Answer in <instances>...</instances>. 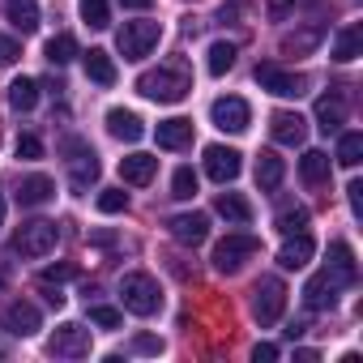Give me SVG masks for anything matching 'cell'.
<instances>
[{"instance_id":"cell-36","label":"cell","mask_w":363,"mask_h":363,"mask_svg":"<svg viewBox=\"0 0 363 363\" xmlns=\"http://www.w3.org/2000/svg\"><path fill=\"white\" fill-rule=\"evenodd\" d=\"M128 210V193L124 189H103L99 193V214H124Z\"/></svg>"},{"instance_id":"cell-10","label":"cell","mask_w":363,"mask_h":363,"mask_svg":"<svg viewBox=\"0 0 363 363\" xmlns=\"http://www.w3.org/2000/svg\"><path fill=\"white\" fill-rule=\"evenodd\" d=\"M0 325H5L13 337H30V333H39V329H43V316H39V308H35V303L13 299L5 312H0Z\"/></svg>"},{"instance_id":"cell-22","label":"cell","mask_w":363,"mask_h":363,"mask_svg":"<svg viewBox=\"0 0 363 363\" xmlns=\"http://www.w3.org/2000/svg\"><path fill=\"white\" fill-rule=\"evenodd\" d=\"M52 197H56V184H52L48 175H26L22 189H18V201L22 206H48Z\"/></svg>"},{"instance_id":"cell-11","label":"cell","mask_w":363,"mask_h":363,"mask_svg":"<svg viewBox=\"0 0 363 363\" xmlns=\"http://www.w3.org/2000/svg\"><path fill=\"white\" fill-rule=\"evenodd\" d=\"M240 154L235 150H227V145H206V175L210 179H218V184H231V179L240 175Z\"/></svg>"},{"instance_id":"cell-14","label":"cell","mask_w":363,"mask_h":363,"mask_svg":"<svg viewBox=\"0 0 363 363\" xmlns=\"http://www.w3.org/2000/svg\"><path fill=\"white\" fill-rule=\"evenodd\" d=\"M167 227H171V235H175L179 244H189V248L206 244V235H210V218H206V214H197V210H193V214H175Z\"/></svg>"},{"instance_id":"cell-13","label":"cell","mask_w":363,"mask_h":363,"mask_svg":"<svg viewBox=\"0 0 363 363\" xmlns=\"http://www.w3.org/2000/svg\"><path fill=\"white\" fill-rule=\"evenodd\" d=\"M337 291H342V282H337L329 269H320V274L303 286V303H308L312 312H325V308H333V303H337Z\"/></svg>"},{"instance_id":"cell-23","label":"cell","mask_w":363,"mask_h":363,"mask_svg":"<svg viewBox=\"0 0 363 363\" xmlns=\"http://www.w3.org/2000/svg\"><path fill=\"white\" fill-rule=\"evenodd\" d=\"M5 18L22 35H35L39 30V5H35V0H5Z\"/></svg>"},{"instance_id":"cell-45","label":"cell","mask_w":363,"mask_h":363,"mask_svg":"<svg viewBox=\"0 0 363 363\" xmlns=\"http://www.w3.org/2000/svg\"><path fill=\"white\" fill-rule=\"evenodd\" d=\"M269 9H274V18H282L291 9V0H269Z\"/></svg>"},{"instance_id":"cell-4","label":"cell","mask_w":363,"mask_h":363,"mask_svg":"<svg viewBox=\"0 0 363 363\" xmlns=\"http://www.w3.org/2000/svg\"><path fill=\"white\" fill-rule=\"evenodd\" d=\"M162 39V26L158 22H124L120 35H116V48L124 60H145Z\"/></svg>"},{"instance_id":"cell-18","label":"cell","mask_w":363,"mask_h":363,"mask_svg":"<svg viewBox=\"0 0 363 363\" xmlns=\"http://www.w3.org/2000/svg\"><path fill=\"white\" fill-rule=\"evenodd\" d=\"M158 145L162 150H184V145H193V120H184V116L162 120L158 124Z\"/></svg>"},{"instance_id":"cell-33","label":"cell","mask_w":363,"mask_h":363,"mask_svg":"<svg viewBox=\"0 0 363 363\" xmlns=\"http://www.w3.org/2000/svg\"><path fill=\"white\" fill-rule=\"evenodd\" d=\"M43 56H48L52 65H69V60L77 56V39H73V35H56V39H48Z\"/></svg>"},{"instance_id":"cell-38","label":"cell","mask_w":363,"mask_h":363,"mask_svg":"<svg viewBox=\"0 0 363 363\" xmlns=\"http://www.w3.org/2000/svg\"><path fill=\"white\" fill-rule=\"evenodd\" d=\"M90 320H94V325H103V329H120V320H124V316H120L116 308H107V303H94V308H90Z\"/></svg>"},{"instance_id":"cell-8","label":"cell","mask_w":363,"mask_h":363,"mask_svg":"<svg viewBox=\"0 0 363 363\" xmlns=\"http://www.w3.org/2000/svg\"><path fill=\"white\" fill-rule=\"evenodd\" d=\"M257 86H261V90H269V94H278V99H299L308 82H303L299 73L278 69V65H257Z\"/></svg>"},{"instance_id":"cell-21","label":"cell","mask_w":363,"mask_h":363,"mask_svg":"<svg viewBox=\"0 0 363 363\" xmlns=\"http://www.w3.org/2000/svg\"><path fill=\"white\" fill-rule=\"evenodd\" d=\"M329 274L342 282V286H350L354 278H359V265H354V252H350V244H329Z\"/></svg>"},{"instance_id":"cell-44","label":"cell","mask_w":363,"mask_h":363,"mask_svg":"<svg viewBox=\"0 0 363 363\" xmlns=\"http://www.w3.org/2000/svg\"><path fill=\"white\" fill-rule=\"evenodd\" d=\"M346 193H350V210L359 214V210H363V184H359V179H354V184H350Z\"/></svg>"},{"instance_id":"cell-37","label":"cell","mask_w":363,"mask_h":363,"mask_svg":"<svg viewBox=\"0 0 363 363\" xmlns=\"http://www.w3.org/2000/svg\"><path fill=\"white\" fill-rule=\"evenodd\" d=\"M303 227H308V210H303V206L278 214V231H282V235H295V231H303Z\"/></svg>"},{"instance_id":"cell-48","label":"cell","mask_w":363,"mask_h":363,"mask_svg":"<svg viewBox=\"0 0 363 363\" xmlns=\"http://www.w3.org/2000/svg\"><path fill=\"white\" fill-rule=\"evenodd\" d=\"M0 223H5V197H0Z\"/></svg>"},{"instance_id":"cell-16","label":"cell","mask_w":363,"mask_h":363,"mask_svg":"<svg viewBox=\"0 0 363 363\" xmlns=\"http://www.w3.org/2000/svg\"><path fill=\"white\" fill-rule=\"evenodd\" d=\"M107 133L116 137V141H141L145 137V124H141V116L137 111H124V107H111L107 111Z\"/></svg>"},{"instance_id":"cell-47","label":"cell","mask_w":363,"mask_h":363,"mask_svg":"<svg viewBox=\"0 0 363 363\" xmlns=\"http://www.w3.org/2000/svg\"><path fill=\"white\" fill-rule=\"evenodd\" d=\"M5 278H9V269H5V265H0V286H5Z\"/></svg>"},{"instance_id":"cell-42","label":"cell","mask_w":363,"mask_h":363,"mask_svg":"<svg viewBox=\"0 0 363 363\" xmlns=\"http://www.w3.org/2000/svg\"><path fill=\"white\" fill-rule=\"evenodd\" d=\"M133 350H137V354H162V342L150 337V333H141V337L133 342Z\"/></svg>"},{"instance_id":"cell-40","label":"cell","mask_w":363,"mask_h":363,"mask_svg":"<svg viewBox=\"0 0 363 363\" xmlns=\"http://www.w3.org/2000/svg\"><path fill=\"white\" fill-rule=\"evenodd\" d=\"M18 60H22V48H18V39L0 35V65H18Z\"/></svg>"},{"instance_id":"cell-26","label":"cell","mask_w":363,"mask_h":363,"mask_svg":"<svg viewBox=\"0 0 363 363\" xmlns=\"http://www.w3.org/2000/svg\"><path fill=\"white\" fill-rule=\"evenodd\" d=\"M214 210H218V214H223L231 227H248V223H252V206H248L240 193H218Z\"/></svg>"},{"instance_id":"cell-15","label":"cell","mask_w":363,"mask_h":363,"mask_svg":"<svg viewBox=\"0 0 363 363\" xmlns=\"http://www.w3.org/2000/svg\"><path fill=\"white\" fill-rule=\"evenodd\" d=\"M312 252H316L312 235H308V231H295V235H286V244L278 248V265H282V269H303V265L312 261Z\"/></svg>"},{"instance_id":"cell-3","label":"cell","mask_w":363,"mask_h":363,"mask_svg":"<svg viewBox=\"0 0 363 363\" xmlns=\"http://www.w3.org/2000/svg\"><path fill=\"white\" fill-rule=\"evenodd\" d=\"M120 303H124L133 316H154L158 303H162L158 282H154L150 274H124V282H120Z\"/></svg>"},{"instance_id":"cell-5","label":"cell","mask_w":363,"mask_h":363,"mask_svg":"<svg viewBox=\"0 0 363 363\" xmlns=\"http://www.w3.org/2000/svg\"><path fill=\"white\" fill-rule=\"evenodd\" d=\"M56 240H60V227L48 218H35V223H22V231L13 235V248L22 257H48L56 248Z\"/></svg>"},{"instance_id":"cell-12","label":"cell","mask_w":363,"mask_h":363,"mask_svg":"<svg viewBox=\"0 0 363 363\" xmlns=\"http://www.w3.org/2000/svg\"><path fill=\"white\" fill-rule=\"evenodd\" d=\"M269 133H274L278 145H303L308 120H303L299 111H274V116H269Z\"/></svg>"},{"instance_id":"cell-31","label":"cell","mask_w":363,"mask_h":363,"mask_svg":"<svg viewBox=\"0 0 363 363\" xmlns=\"http://www.w3.org/2000/svg\"><path fill=\"white\" fill-rule=\"evenodd\" d=\"M206 69L214 73V77H223V73H231L235 69V43H210V60H206Z\"/></svg>"},{"instance_id":"cell-2","label":"cell","mask_w":363,"mask_h":363,"mask_svg":"<svg viewBox=\"0 0 363 363\" xmlns=\"http://www.w3.org/2000/svg\"><path fill=\"white\" fill-rule=\"evenodd\" d=\"M261 252V240L257 235H248V231H235V235H227V240H218L214 244V269L218 274H235V269H244V261H252Z\"/></svg>"},{"instance_id":"cell-46","label":"cell","mask_w":363,"mask_h":363,"mask_svg":"<svg viewBox=\"0 0 363 363\" xmlns=\"http://www.w3.org/2000/svg\"><path fill=\"white\" fill-rule=\"evenodd\" d=\"M154 0H124V9H150Z\"/></svg>"},{"instance_id":"cell-27","label":"cell","mask_w":363,"mask_h":363,"mask_svg":"<svg viewBox=\"0 0 363 363\" xmlns=\"http://www.w3.org/2000/svg\"><path fill=\"white\" fill-rule=\"evenodd\" d=\"M320 39H325L320 26H303V30H295V35L282 39V56H308V52L320 48Z\"/></svg>"},{"instance_id":"cell-32","label":"cell","mask_w":363,"mask_h":363,"mask_svg":"<svg viewBox=\"0 0 363 363\" xmlns=\"http://www.w3.org/2000/svg\"><path fill=\"white\" fill-rule=\"evenodd\" d=\"M82 22L90 30H107L111 26V5L107 0H82Z\"/></svg>"},{"instance_id":"cell-39","label":"cell","mask_w":363,"mask_h":363,"mask_svg":"<svg viewBox=\"0 0 363 363\" xmlns=\"http://www.w3.org/2000/svg\"><path fill=\"white\" fill-rule=\"evenodd\" d=\"M18 158H26V162H35V158H43V141H39L35 133H26V137H18Z\"/></svg>"},{"instance_id":"cell-35","label":"cell","mask_w":363,"mask_h":363,"mask_svg":"<svg viewBox=\"0 0 363 363\" xmlns=\"http://www.w3.org/2000/svg\"><path fill=\"white\" fill-rule=\"evenodd\" d=\"M193 193H197V171H193V167H179V171L171 175V197L189 201Z\"/></svg>"},{"instance_id":"cell-24","label":"cell","mask_w":363,"mask_h":363,"mask_svg":"<svg viewBox=\"0 0 363 363\" xmlns=\"http://www.w3.org/2000/svg\"><path fill=\"white\" fill-rule=\"evenodd\" d=\"M282 175H286V162H282L274 150H261V158H257V184H261L265 193H274V189L282 184Z\"/></svg>"},{"instance_id":"cell-25","label":"cell","mask_w":363,"mask_h":363,"mask_svg":"<svg viewBox=\"0 0 363 363\" xmlns=\"http://www.w3.org/2000/svg\"><path fill=\"white\" fill-rule=\"evenodd\" d=\"M82 60H86V77H90V82H99V86H116V60H111L103 48H90Z\"/></svg>"},{"instance_id":"cell-43","label":"cell","mask_w":363,"mask_h":363,"mask_svg":"<svg viewBox=\"0 0 363 363\" xmlns=\"http://www.w3.org/2000/svg\"><path fill=\"white\" fill-rule=\"evenodd\" d=\"M252 359H257V363H274V359H278V346H274V342H261V346L252 350Z\"/></svg>"},{"instance_id":"cell-29","label":"cell","mask_w":363,"mask_h":363,"mask_svg":"<svg viewBox=\"0 0 363 363\" xmlns=\"http://www.w3.org/2000/svg\"><path fill=\"white\" fill-rule=\"evenodd\" d=\"M299 175H303V184H325L329 179V154L325 150H308L303 158H299Z\"/></svg>"},{"instance_id":"cell-19","label":"cell","mask_w":363,"mask_h":363,"mask_svg":"<svg viewBox=\"0 0 363 363\" xmlns=\"http://www.w3.org/2000/svg\"><path fill=\"white\" fill-rule=\"evenodd\" d=\"M154 171H158V158L154 154H128V158H120V175H124V184H150L154 179Z\"/></svg>"},{"instance_id":"cell-30","label":"cell","mask_w":363,"mask_h":363,"mask_svg":"<svg viewBox=\"0 0 363 363\" xmlns=\"http://www.w3.org/2000/svg\"><path fill=\"white\" fill-rule=\"evenodd\" d=\"M9 103H13V111H30L39 103V82L35 77H18L9 86Z\"/></svg>"},{"instance_id":"cell-7","label":"cell","mask_w":363,"mask_h":363,"mask_svg":"<svg viewBox=\"0 0 363 363\" xmlns=\"http://www.w3.org/2000/svg\"><path fill=\"white\" fill-rule=\"evenodd\" d=\"M48 350H52L56 359H82V354H90V329L77 325V320H65V325L48 337Z\"/></svg>"},{"instance_id":"cell-34","label":"cell","mask_w":363,"mask_h":363,"mask_svg":"<svg viewBox=\"0 0 363 363\" xmlns=\"http://www.w3.org/2000/svg\"><path fill=\"white\" fill-rule=\"evenodd\" d=\"M359 158H363V133H342V141H337V162H342V167H359Z\"/></svg>"},{"instance_id":"cell-20","label":"cell","mask_w":363,"mask_h":363,"mask_svg":"<svg viewBox=\"0 0 363 363\" xmlns=\"http://www.w3.org/2000/svg\"><path fill=\"white\" fill-rule=\"evenodd\" d=\"M342 124H346V99H342V94L316 99V128H320V133H337Z\"/></svg>"},{"instance_id":"cell-41","label":"cell","mask_w":363,"mask_h":363,"mask_svg":"<svg viewBox=\"0 0 363 363\" xmlns=\"http://www.w3.org/2000/svg\"><path fill=\"white\" fill-rule=\"evenodd\" d=\"M69 278H77V265H73V261H65V265H52V269H43V282H69Z\"/></svg>"},{"instance_id":"cell-1","label":"cell","mask_w":363,"mask_h":363,"mask_svg":"<svg viewBox=\"0 0 363 363\" xmlns=\"http://www.w3.org/2000/svg\"><path fill=\"white\" fill-rule=\"evenodd\" d=\"M137 90L150 99V103H179L189 90H193V77L184 73V65H162V69H150L137 77Z\"/></svg>"},{"instance_id":"cell-9","label":"cell","mask_w":363,"mask_h":363,"mask_svg":"<svg viewBox=\"0 0 363 363\" xmlns=\"http://www.w3.org/2000/svg\"><path fill=\"white\" fill-rule=\"evenodd\" d=\"M210 120H214L223 133H244V128L252 124V107H248L244 99L227 94V99H214V107H210Z\"/></svg>"},{"instance_id":"cell-28","label":"cell","mask_w":363,"mask_h":363,"mask_svg":"<svg viewBox=\"0 0 363 363\" xmlns=\"http://www.w3.org/2000/svg\"><path fill=\"white\" fill-rule=\"evenodd\" d=\"M359 52H363V26L354 22V26H346V30L333 39V60H337V65H350Z\"/></svg>"},{"instance_id":"cell-6","label":"cell","mask_w":363,"mask_h":363,"mask_svg":"<svg viewBox=\"0 0 363 363\" xmlns=\"http://www.w3.org/2000/svg\"><path fill=\"white\" fill-rule=\"evenodd\" d=\"M282 308H286V286H282V278H261V282L252 286V316H257L261 325H274V320L282 316Z\"/></svg>"},{"instance_id":"cell-17","label":"cell","mask_w":363,"mask_h":363,"mask_svg":"<svg viewBox=\"0 0 363 363\" xmlns=\"http://www.w3.org/2000/svg\"><path fill=\"white\" fill-rule=\"evenodd\" d=\"M69 150H73V158H69V167H73V189L82 193V189H90L94 179H99V158H94V150H86L77 141H69Z\"/></svg>"}]
</instances>
